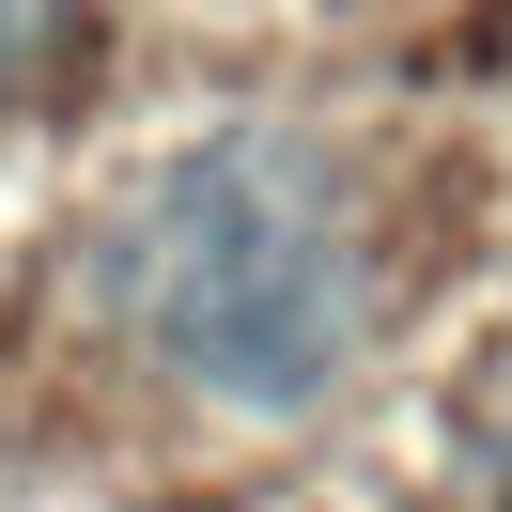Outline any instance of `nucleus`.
<instances>
[{"label":"nucleus","instance_id":"obj_1","mask_svg":"<svg viewBox=\"0 0 512 512\" xmlns=\"http://www.w3.org/2000/svg\"><path fill=\"white\" fill-rule=\"evenodd\" d=\"M109 295L140 311V342L187 388L249 419H295L357 373L373 326V249L342 218V171L295 125H233L202 156H171L109 233Z\"/></svg>","mask_w":512,"mask_h":512}]
</instances>
